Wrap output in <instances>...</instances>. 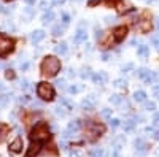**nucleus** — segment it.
<instances>
[{
    "mask_svg": "<svg viewBox=\"0 0 159 157\" xmlns=\"http://www.w3.org/2000/svg\"><path fill=\"white\" fill-rule=\"evenodd\" d=\"M40 68H42V73L45 76H48V78L56 76L59 73V70H61V60L57 57H54V56H48V57L43 59L42 67Z\"/></svg>",
    "mask_w": 159,
    "mask_h": 157,
    "instance_id": "f257e3e1",
    "label": "nucleus"
},
{
    "mask_svg": "<svg viewBox=\"0 0 159 157\" xmlns=\"http://www.w3.org/2000/svg\"><path fill=\"white\" fill-rule=\"evenodd\" d=\"M30 138L32 140H37V141H48L49 140V129L45 122H40L35 125V129L32 130V133H30Z\"/></svg>",
    "mask_w": 159,
    "mask_h": 157,
    "instance_id": "f03ea898",
    "label": "nucleus"
},
{
    "mask_svg": "<svg viewBox=\"0 0 159 157\" xmlns=\"http://www.w3.org/2000/svg\"><path fill=\"white\" fill-rule=\"evenodd\" d=\"M37 95L42 100L49 102V100L54 98V87H52L51 84H48V83H40L37 86Z\"/></svg>",
    "mask_w": 159,
    "mask_h": 157,
    "instance_id": "7ed1b4c3",
    "label": "nucleus"
},
{
    "mask_svg": "<svg viewBox=\"0 0 159 157\" xmlns=\"http://www.w3.org/2000/svg\"><path fill=\"white\" fill-rule=\"evenodd\" d=\"M13 49H15V41L0 33V57H5Z\"/></svg>",
    "mask_w": 159,
    "mask_h": 157,
    "instance_id": "20e7f679",
    "label": "nucleus"
},
{
    "mask_svg": "<svg viewBox=\"0 0 159 157\" xmlns=\"http://www.w3.org/2000/svg\"><path fill=\"white\" fill-rule=\"evenodd\" d=\"M126 35H127V27L126 25H119V27H116L115 30H113V38H115V41H123L124 38H126Z\"/></svg>",
    "mask_w": 159,
    "mask_h": 157,
    "instance_id": "39448f33",
    "label": "nucleus"
},
{
    "mask_svg": "<svg viewBox=\"0 0 159 157\" xmlns=\"http://www.w3.org/2000/svg\"><path fill=\"white\" fill-rule=\"evenodd\" d=\"M139 76L142 78V80L145 81V83H153L154 81V78H156V75L153 73V72H150L148 68H140L139 70Z\"/></svg>",
    "mask_w": 159,
    "mask_h": 157,
    "instance_id": "423d86ee",
    "label": "nucleus"
},
{
    "mask_svg": "<svg viewBox=\"0 0 159 157\" xmlns=\"http://www.w3.org/2000/svg\"><path fill=\"white\" fill-rule=\"evenodd\" d=\"M135 29H137L139 32H142V33H147V32L151 30V22H150L148 19H140V21L135 24Z\"/></svg>",
    "mask_w": 159,
    "mask_h": 157,
    "instance_id": "0eeeda50",
    "label": "nucleus"
},
{
    "mask_svg": "<svg viewBox=\"0 0 159 157\" xmlns=\"http://www.w3.org/2000/svg\"><path fill=\"white\" fill-rule=\"evenodd\" d=\"M40 151H42V141H37V140H32V145L27 151V157H34L37 155Z\"/></svg>",
    "mask_w": 159,
    "mask_h": 157,
    "instance_id": "6e6552de",
    "label": "nucleus"
},
{
    "mask_svg": "<svg viewBox=\"0 0 159 157\" xmlns=\"http://www.w3.org/2000/svg\"><path fill=\"white\" fill-rule=\"evenodd\" d=\"M91 78H92V81H94L96 84H105V83H107V80H108V76H107V73H105V72H97V73L92 75Z\"/></svg>",
    "mask_w": 159,
    "mask_h": 157,
    "instance_id": "1a4fd4ad",
    "label": "nucleus"
},
{
    "mask_svg": "<svg viewBox=\"0 0 159 157\" xmlns=\"http://www.w3.org/2000/svg\"><path fill=\"white\" fill-rule=\"evenodd\" d=\"M86 37H88V33H86V30H84V27H78V30H76V33H75V37H73V41L78 45V43H83V41H86Z\"/></svg>",
    "mask_w": 159,
    "mask_h": 157,
    "instance_id": "9d476101",
    "label": "nucleus"
},
{
    "mask_svg": "<svg viewBox=\"0 0 159 157\" xmlns=\"http://www.w3.org/2000/svg\"><path fill=\"white\" fill-rule=\"evenodd\" d=\"M10 151L11 152H15V154H18V152H21L22 151V138H16V140H13L11 143H10Z\"/></svg>",
    "mask_w": 159,
    "mask_h": 157,
    "instance_id": "9b49d317",
    "label": "nucleus"
},
{
    "mask_svg": "<svg viewBox=\"0 0 159 157\" xmlns=\"http://www.w3.org/2000/svg\"><path fill=\"white\" fill-rule=\"evenodd\" d=\"M80 130V121H72L67 127V130H65V133H64V138H67L69 133H76Z\"/></svg>",
    "mask_w": 159,
    "mask_h": 157,
    "instance_id": "f8f14e48",
    "label": "nucleus"
},
{
    "mask_svg": "<svg viewBox=\"0 0 159 157\" xmlns=\"http://www.w3.org/2000/svg\"><path fill=\"white\" fill-rule=\"evenodd\" d=\"M34 16H35V10L32 8V5H27V8H24V10H22V19H24L25 22L30 21Z\"/></svg>",
    "mask_w": 159,
    "mask_h": 157,
    "instance_id": "ddd939ff",
    "label": "nucleus"
},
{
    "mask_svg": "<svg viewBox=\"0 0 159 157\" xmlns=\"http://www.w3.org/2000/svg\"><path fill=\"white\" fill-rule=\"evenodd\" d=\"M81 107L84 108V110H92L96 107V98H94V95H89V97H86L84 100H83V103H81Z\"/></svg>",
    "mask_w": 159,
    "mask_h": 157,
    "instance_id": "4468645a",
    "label": "nucleus"
},
{
    "mask_svg": "<svg viewBox=\"0 0 159 157\" xmlns=\"http://www.w3.org/2000/svg\"><path fill=\"white\" fill-rule=\"evenodd\" d=\"M45 38V32L43 30H34L32 33H30V40H32V43H40Z\"/></svg>",
    "mask_w": 159,
    "mask_h": 157,
    "instance_id": "2eb2a0df",
    "label": "nucleus"
},
{
    "mask_svg": "<svg viewBox=\"0 0 159 157\" xmlns=\"http://www.w3.org/2000/svg\"><path fill=\"white\" fill-rule=\"evenodd\" d=\"M54 18H56V15L51 10H48V11H45V15L42 16V22L43 24H51L52 21H54Z\"/></svg>",
    "mask_w": 159,
    "mask_h": 157,
    "instance_id": "dca6fc26",
    "label": "nucleus"
},
{
    "mask_svg": "<svg viewBox=\"0 0 159 157\" xmlns=\"http://www.w3.org/2000/svg\"><path fill=\"white\" fill-rule=\"evenodd\" d=\"M64 32H65V24H56L51 30V33L54 37H61V35H64Z\"/></svg>",
    "mask_w": 159,
    "mask_h": 157,
    "instance_id": "f3484780",
    "label": "nucleus"
},
{
    "mask_svg": "<svg viewBox=\"0 0 159 157\" xmlns=\"http://www.w3.org/2000/svg\"><path fill=\"white\" fill-rule=\"evenodd\" d=\"M134 145H135V151H147V143H145L143 138H137Z\"/></svg>",
    "mask_w": 159,
    "mask_h": 157,
    "instance_id": "a211bd4d",
    "label": "nucleus"
},
{
    "mask_svg": "<svg viewBox=\"0 0 159 157\" xmlns=\"http://www.w3.org/2000/svg\"><path fill=\"white\" fill-rule=\"evenodd\" d=\"M54 52H56V54H59V56H64L65 52H67V43H59V45H56V46H54Z\"/></svg>",
    "mask_w": 159,
    "mask_h": 157,
    "instance_id": "6ab92c4d",
    "label": "nucleus"
},
{
    "mask_svg": "<svg viewBox=\"0 0 159 157\" xmlns=\"http://www.w3.org/2000/svg\"><path fill=\"white\" fill-rule=\"evenodd\" d=\"M134 100L135 102H145V100H147V94H145L143 92V90H135V92H134Z\"/></svg>",
    "mask_w": 159,
    "mask_h": 157,
    "instance_id": "aec40b11",
    "label": "nucleus"
},
{
    "mask_svg": "<svg viewBox=\"0 0 159 157\" xmlns=\"http://www.w3.org/2000/svg\"><path fill=\"white\" fill-rule=\"evenodd\" d=\"M137 54H139L140 57H143V59H147V57L150 56V49H148V46H140L139 51H137Z\"/></svg>",
    "mask_w": 159,
    "mask_h": 157,
    "instance_id": "412c9836",
    "label": "nucleus"
},
{
    "mask_svg": "<svg viewBox=\"0 0 159 157\" xmlns=\"http://www.w3.org/2000/svg\"><path fill=\"white\" fill-rule=\"evenodd\" d=\"M134 125H135L134 119H126L124 121V130H126V132H130V130L134 129Z\"/></svg>",
    "mask_w": 159,
    "mask_h": 157,
    "instance_id": "4be33fe9",
    "label": "nucleus"
},
{
    "mask_svg": "<svg viewBox=\"0 0 159 157\" xmlns=\"http://www.w3.org/2000/svg\"><path fill=\"white\" fill-rule=\"evenodd\" d=\"M110 102H111L113 105H121V103H123V97L118 95V94H113V95L110 97Z\"/></svg>",
    "mask_w": 159,
    "mask_h": 157,
    "instance_id": "5701e85b",
    "label": "nucleus"
},
{
    "mask_svg": "<svg viewBox=\"0 0 159 157\" xmlns=\"http://www.w3.org/2000/svg\"><path fill=\"white\" fill-rule=\"evenodd\" d=\"M11 100V95H2L0 97V107H7Z\"/></svg>",
    "mask_w": 159,
    "mask_h": 157,
    "instance_id": "b1692460",
    "label": "nucleus"
},
{
    "mask_svg": "<svg viewBox=\"0 0 159 157\" xmlns=\"http://www.w3.org/2000/svg\"><path fill=\"white\" fill-rule=\"evenodd\" d=\"M3 29H5V30H11V32H15V30H16V27H15V24H13L11 21H10V22L7 21V22L3 24Z\"/></svg>",
    "mask_w": 159,
    "mask_h": 157,
    "instance_id": "393cba45",
    "label": "nucleus"
},
{
    "mask_svg": "<svg viewBox=\"0 0 159 157\" xmlns=\"http://www.w3.org/2000/svg\"><path fill=\"white\" fill-rule=\"evenodd\" d=\"M145 110L147 111H154L156 110V103L154 102H147L145 103Z\"/></svg>",
    "mask_w": 159,
    "mask_h": 157,
    "instance_id": "a878e982",
    "label": "nucleus"
},
{
    "mask_svg": "<svg viewBox=\"0 0 159 157\" xmlns=\"http://www.w3.org/2000/svg\"><path fill=\"white\" fill-rule=\"evenodd\" d=\"M116 87H126V80H123V78H119V80H115V83H113Z\"/></svg>",
    "mask_w": 159,
    "mask_h": 157,
    "instance_id": "bb28decb",
    "label": "nucleus"
},
{
    "mask_svg": "<svg viewBox=\"0 0 159 157\" xmlns=\"http://www.w3.org/2000/svg\"><path fill=\"white\" fill-rule=\"evenodd\" d=\"M151 43H153V46H154L156 49H159V33L151 37Z\"/></svg>",
    "mask_w": 159,
    "mask_h": 157,
    "instance_id": "cd10ccee",
    "label": "nucleus"
},
{
    "mask_svg": "<svg viewBox=\"0 0 159 157\" xmlns=\"http://www.w3.org/2000/svg\"><path fill=\"white\" fill-rule=\"evenodd\" d=\"M91 157H103V149H94V151H92L91 152Z\"/></svg>",
    "mask_w": 159,
    "mask_h": 157,
    "instance_id": "c85d7f7f",
    "label": "nucleus"
},
{
    "mask_svg": "<svg viewBox=\"0 0 159 157\" xmlns=\"http://www.w3.org/2000/svg\"><path fill=\"white\" fill-rule=\"evenodd\" d=\"M56 114H57V116H61V117H64L65 114H67V111H65V108H62L61 105H59V107L56 108Z\"/></svg>",
    "mask_w": 159,
    "mask_h": 157,
    "instance_id": "c756f323",
    "label": "nucleus"
},
{
    "mask_svg": "<svg viewBox=\"0 0 159 157\" xmlns=\"http://www.w3.org/2000/svg\"><path fill=\"white\" fill-rule=\"evenodd\" d=\"M21 87H22L24 90H27V89L30 87V81H29V80H21Z\"/></svg>",
    "mask_w": 159,
    "mask_h": 157,
    "instance_id": "7c9ffc66",
    "label": "nucleus"
},
{
    "mask_svg": "<svg viewBox=\"0 0 159 157\" xmlns=\"http://www.w3.org/2000/svg\"><path fill=\"white\" fill-rule=\"evenodd\" d=\"M81 90V86H70L69 87V92L70 94H76V92H80Z\"/></svg>",
    "mask_w": 159,
    "mask_h": 157,
    "instance_id": "2f4dec72",
    "label": "nucleus"
},
{
    "mask_svg": "<svg viewBox=\"0 0 159 157\" xmlns=\"http://www.w3.org/2000/svg\"><path fill=\"white\" fill-rule=\"evenodd\" d=\"M119 124H121V121H119V119H111V121H110L111 129H118V127H119Z\"/></svg>",
    "mask_w": 159,
    "mask_h": 157,
    "instance_id": "473e14b6",
    "label": "nucleus"
},
{
    "mask_svg": "<svg viewBox=\"0 0 159 157\" xmlns=\"http://www.w3.org/2000/svg\"><path fill=\"white\" fill-rule=\"evenodd\" d=\"M110 114H111V110H108V108L102 110V116H103V117H107V119H108V117H110Z\"/></svg>",
    "mask_w": 159,
    "mask_h": 157,
    "instance_id": "72a5a7b5",
    "label": "nucleus"
},
{
    "mask_svg": "<svg viewBox=\"0 0 159 157\" xmlns=\"http://www.w3.org/2000/svg\"><path fill=\"white\" fill-rule=\"evenodd\" d=\"M56 86H57L59 89H65V81H64V80H57V81H56Z\"/></svg>",
    "mask_w": 159,
    "mask_h": 157,
    "instance_id": "f704fd0d",
    "label": "nucleus"
},
{
    "mask_svg": "<svg viewBox=\"0 0 159 157\" xmlns=\"http://www.w3.org/2000/svg\"><path fill=\"white\" fill-rule=\"evenodd\" d=\"M153 94H154L156 98H159V84H156V86L153 87Z\"/></svg>",
    "mask_w": 159,
    "mask_h": 157,
    "instance_id": "c9c22d12",
    "label": "nucleus"
},
{
    "mask_svg": "<svg viewBox=\"0 0 159 157\" xmlns=\"http://www.w3.org/2000/svg\"><path fill=\"white\" fill-rule=\"evenodd\" d=\"M135 157H147V151H135Z\"/></svg>",
    "mask_w": 159,
    "mask_h": 157,
    "instance_id": "e433bc0d",
    "label": "nucleus"
},
{
    "mask_svg": "<svg viewBox=\"0 0 159 157\" xmlns=\"http://www.w3.org/2000/svg\"><path fill=\"white\" fill-rule=\"evenodd\" d=\"M62 22L67 25V24L70 22V16H69V15H64V16H62Z\"/></svg>",
    "mask_w": 159,
    "mask_h": 157,
    "instance_id": "4c0bfd02",
    "label": "nucleus"
},
{
    "mask_svg": "<svg viewBox=\"0 0 159 157\" xmlns=\"http://www.w3.org/2000/svg\"><path fill=\"white\" fill-rule=\"evenodd\" d=\"M29 67H30L29 62H21V70H27Z\"/></svg>",
    "mask_w": 159,
    "mask_h": 157,
    "instance_id": "58836bf2",
    "label": "nucleus"
},
{
    "mask_svg": "<svg viewBox=\"0 0 159 157\" xmlns=\"http://www.w3.org/2000/svg\"><path fill=\"white\" fill-rule=\"evenodd\" d=\"M5 76H7V78H8V80H13V78H15V73H13V72H11V70H8V72H7V73H5Z\"/></svg>",
    "mask_w": 159,
    "mask_h": 157,
    "instance_id": "ea45409f",
    "label": "nucleus"
},
{
    "mask_svg": "<svg viewBox=\"0 0 159 157\" xmlns=\"http://www.w3.org/2000/svg\"><path fill=\"white\" fill-rule=\"evenodd\" d=\"M18 102H19V103H27V102H29V97H19Z\"/></svg>",
    "mask_w": 159,
    "mask_h": 157,
    "instance_id": "a19ab883",
    "label": "nucleus"
},
{
    "mask_svg": "<svg viewBox=\"0 0 159 157\" xmlns=\"http://www.w3.org/2000/svg\"><path fill=\"white\" fill-rule=\"evenodd\" d=\"M100 2H102V0H88V5H91V7H92V5L100 3Z\"/></svg>",
    "mask_w": 159,
    "mask_h": 157,
    "instance_id": "79ce46f5",
    "label": "nucleus"
},
{
    "mask_svg": "<svg viewBox=\"0 0 159 157\" xmlns=\"http://www.w3.org/2000/svg\"><path fill=\"white\" fill-rule=\"evenodd\" d=\"M51 2L54 3V5H62V3L65 2V0H51Z\"/></svg>",
    "mask_w": 159,
    "mask_h": 157,
    "instance_id": "37998d69",
    "label": "nucleus"
},
{
    "mask_svg": "<svg viewBox=\"0 0 159 157\" xmlns=\"http://www.w3.org/2000/svg\"><path fill=\"white\" fill-rule=\"evenodd\" d=\"M24 2L27 5H35V0H24Z\"/></svg>",
    "mask_w": 159,
    "mask_h": 157,
    "instance_id": "c03bdc74",
    "label": "nucleus"
},
{
    "mask_svg": "<svg viewBox=\"0 0 159 157\" xmlns=\"http://www.w3.org/2000/svg\"><path fill=\"white\" fill-rule=\"evenodd\" d=\"M105 22H107V24H110V22H113V18H110V16H107V18H105Z\"/></svg>",
    "mask_w": 159,
    "mask_h": 157,
    "instance_id": "a18cd8bd",
    "label": "nucleus"
},
{
    "mask_svg": "<svg viewBox=\"0 0 159 157\" xmlns=\"http://www.w3.org/2000/svg\"><path fill=\"white\" fill-rule=\"evenodd\" d=\"M102 59H103V60H108V59H110V54H103Z\"/></svg>",
    "mask_w": 159,
    "mask_h": 157,
    "instance_id": "49530a36",
    "label": "nucleus"
},
{
    "mask_svg": "<svg viewBox=\"0 0 159 157\" xmlns=\"http://www.w3.org/2000/svg\"><path fill=\"white\" fill-rule=\"evenodd\" d=\"M69 76H75V72L72 68H69Z\"/></svg>",
    "mask_w": 159,
    "mask_h": 157,
    "instance_id": "de8ad7c7",
    "label": "nucleus"
},
{
    "mask_svg": "<svg viewBox=\"0 0 159 157\" xmlns=\"http://www.w3.org/2000/svg\"><path fill=\"white\" fill-rule=\"evenodd\" d=\"M153 121H154V122H157V121H159V113H157V114H154V119H153Z\"/></svg>",
    "mask_w": 159,
    "mask_h": 157,
    "instance_id": "09e8293b",
    "label": "nucleus"
},
{
    "mask_svg": "<svg viewBox=\"0 0 159 157\" xmlns=\"http://www.w3.org/2000/svg\"><path fill=\"white\" fill-rule=\"evenodd\" d=\"M70 157H80V155H78V152H72V154H70Z\"/></svg>",
    "mask_w": 159,
    "mask_h": 157,
    "instance_id": "8fccbe9b",
    "label": "nucleus"
},
{
    "mask_svg": "<svg viewBox=\"0 0 159 157\" xmlns=\"http://www.w3.org/2000/svg\"><path fill=\"white\" fill-rule=\"evenodd\" d=\"M3 89H5V86H3L2 83H0V92H2V90H3Z\"/></svg>",
    "mask_w": 159,
    "mask_h": 157,
    "instance_id": "3c124183",
    "label": "nucleus"
},
{
    "mask_svg": "<svg viewBox=\"0 0 159 157\" xmlns=\"http://www.w3.org/2000/svg\"><path fill=\"white\" fill-rule=\"evenodd\" d=\"M156 25H157V29H159V19H157V24H156Z\"/></svg>",
    "mask_w": 159,
    "mask_h": 157,
    "instance_id": "603ef678",
    "label": "nucleus"
},
{
    "mask_svg": "<svg viewBox=\"0 0 159 157\" xmlns=\"http://www.w3.org/2000/svg\"><path fill=\"white\" fill-rule=\"evenodd\" d=\"M0 13H2V5H0Z\"/></svg>",
    "mask_w": 159,
    "mask_h": 157,
    "instance_id": "864d4df0",
    "label": "nucleus"
},
{
    "mask_svg": "<svg viewBox=\"0 0 159 157\" xmlns=\"http://www.w3.org/2000/svg\"><path fill=\"white\" fill-rule=\"evenodd\" d=\"M7 2H10V0H7Z\"/></svg>",
    "mask_w": 159,
    "mask_h": 157,
    "instance_id": "5fc2aeb1",
    "label": "nucleus"
}]
</instances>
